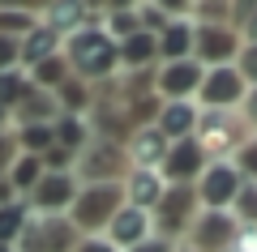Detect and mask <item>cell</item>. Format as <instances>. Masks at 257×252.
I'll return each instance as SVG.
<instances>
[{"mask_svg":"<svg viewBox=\"0 0 257 252\" xmlns=\"http://www.w3.org/2000/svg\"><path fill=\"white\" fill-rule=\"evenodd\" d=\"M90 120L86 116H60L56 120V145H64V150H73V154H82L86 145H90Z\"/></svg>","mask_w":257,"mask_h":252,"instance_id":"obj_28","label":"cell"},{"mask_svg":"<svg viewBox=\"0 0 257 252\" xmlns=\"http://www.w3.org/2000/svg\"><path fill=\"white\" fill-rule=\"evenodd\" d=\"M73 175H77V184H124V175H128L124 145L90 137V145H86V150L77 154V162H73Z\"/></svg>","mask_w":257,"mask_h":252,"instance_id":"obj_4","label":"cell"},{"mask_svg":"<svg viewBox=\"0 0 257 252\" xmlns=\"http://www.w3.org/2000/svg\"><path fill=\"white\" fill-rule=\"evenodd\" d=\"M236 214L231 209H223V214H214V209H202L197 214V222L189 226V235H184V243H189L193 252H223L231 243V235H236Z\"/></svg>","mask_w":257,"mask_h":252,"instance_id":"obj_13","label":"cell"},{"mask_svg":"<svg viewBox=\"0 0 257 252\" xmlns=\"http://www.w3.org/2000/svg\"><path fill=\"white\" fill-rule=\"evenodd\" d=\"M77 243H82V235H77V226L69 218L35 214L26 222V235H22L18 252H77Z\"/></svg>","mask_w":257,"mask_h":252,"instance_id":"obj_6","label":"cell"},{"mask_svg":"<svg viewBox=\"0 0 257 252\" xmlns=\"http://www.w3.org/2000/svg\"><path fill=\"white\" fill-rule=\"evenodd\" d=\"M223 252H257V226H236V235Z\"/></svg>","mask_w":257,"mask_h":252,"instance_id":"obj_37","label":"cell"},{"mask_svg":"<svg viewBox=\"0 0 257 252\" xmlns=\"http://www.w3.org/2000/svg\"><path fill=\"white\" fill-rule=\"evenodd\" d=\"M240 120L248 124V133H257V90L244 94V103H240Z\"/></svg>","mask_w":257,"mask_h":252,"instance_id":"obj_39","label":"cell"},{"mask_svg":"<svg viewBox=\"0 0 257 252\" xmlns=\"http://www.w3.org/2000/svg\"><path fill=\"white\" fill-rule=\"evenodd\" d=\"M56 120H60V103H56V94L39 90V86H26L18 111H13V128H22V124H56Z\"/></svg>","mask_w":257,"mask_h":252,"instance_id":"obj_19","label":"cell"},{"mask_svg":"<svg viewBox=\"0 0 257 252\" xmlns=\"http://www.w3.org/2000/svg\"><path fill=\"white\" fill-rule=\"evenodd\" d=\"M30 218H35V209H30L26 197L0 205V248H18L22 235H26V222H30Z\"/></svg>","mask_w":257,"mask_h":252,"instance_id":"obj_23","label":"cell"},{"mask_svg":"<svg viewBox=\"0 0 257 252\" xmlns=\"http://www.w3.org/2000/svg\"><path fill=\"white\" fill-rule=\"evenodd\" d=\"M231 214H236L240 226H257V184H244L236 197V205H231Z\"/></svg>","mask_w":257,"mask_h":252,"instance_id":"obj_34","label":"cell"},{"mask_svg":"<svg viewBox=\"0 0 257 252\" xmlns=\"http://www.w3.org/2000/svg\"><path fill=\"white\" fill-rule=\"evenodd\" d=\"M206 81V64L197 60H176V64H163L155 69V94L163 103H193L197 90Z\"/></svg>","mask_w":257,"mask_h":252,"instance_id":"obj_9","label":"cell"},{"mask_svg":"<svg viewBox=\"0 0 257 252\" xmlns=\"http://www.w3.org/2000/svg\"><path fill=\"white\" fill-rule=\"evenodd\" d=\"M193 137H197V145H202V154L210 162H231V154H236L253 133H248V124L240 120V111H202Z\"/></svg>","mask_w":257,"mask_h":252,"instance_id":"obj_3","label":"cell"},{"mask_svg":"<svg viewBox=\"0 0 257 252\" xmlns=\"http://www.w3.org/2000/svg\"><path fill=\"white\" fill-rule=\"evenodd\" d=\"M9 69H22L18 64V39H0V73Z\"/></svg>","mask_w":257,"mask_h":252,"instance_id":"obj_38","label":"cell"},{"mask_svg":"<svg viewBox=\"0 0 257 252\" xmlns=\"http://www.w3.org/2000/svg\"><path fill=\"white\" fill-rule=\"evenodd\" d=\"M103 239L116 243L120 252H133V248H142L146 239H155V218H150L146 209L120 205V209H116V218L107 222V231H103Z\"/></svg>","mask_w":257,"mask_h":252,"instance_id":"obj_14","label":"cell"},{"mask_svg":"<svg viewBox=\"0 0 257 252\" xmlns=\"http://www.w3.org/2000/svg\"><path fill=\"white\" fill-rule=\"evenodd\" d=\"M240 188H244V175L236 171V162H210L202 171V180H197V205L223 214V209L236 205Z\"/></svg>","mask_w":257,"mask_h":252,"instance_id":"obj_7","label":"cell"},{"mask_svg":"<svg viewBox=\"0 0 257 252\" xmlns=\"http://www.w3.org/2000/svg\"><path fill=\"white\" fill-rule=\"evenodd\" d=\"M43 175H47V171H43V158H35V154H18L5 180L13 184V192H18V197H30V192L39 188V180H43Z\"/></svg>","mask_w":257,"mask_h":252,"instance_id":"obj_24","label":"cell"},{"mask_svg":"<svg viewBox=\"0 0 257 252\" xmlns=\"http://www.w3.org/2000/svg\"><path fill=\"white\" fill-rule=\"evenodd\" d=\"M120 205H124V188L120 184H82L73 209H69V222L77 226L82 239H90V235L107 231V222L116 218Z\"/></svg>","mask_w":257,"mask_h":252,"instance_id":"obj_2","label":"cell"},{"mask_svg":"<svg viewBox=\"0 0 257 252\" xmlns=\"http://www.w3.org/2000/svg\"><path fill=\"white\" fill-rule=\"evenodd\" d=\"M26 73L22 69H9V73H0V111H18V103H22V94H26Z\"/></svg>","mask_w":257,"mask_h":252,"instance_id":"obj_31","label":"cell"},{"mask_svg":"<svg viewBox=\"0 0 257 252\" xmlns=\"http://www.w3.org/2000/svg\"><path fill=\"white\" fill-rule=\"evenodd\" d=\"M103 30H107L116 43H124L128 35H138V30H142L138 5H107V9H103Z\"/></svg>","mask_w":257,"mask_h":252,"instance_id":"obj_27","label":"cell"},{"mask_svg":"<svg viewBox=\"0 0 257 252\" xmlns=\"http://www.w3.org/2000/svg\"><path fill=\"white\" fill-rule=\"evenodd\" d=\"M197 214H202V205H197V184H176V188L163 192V201H159V209L150 218H155V231L163 239L180 243L189 235V226L197 222Z\"/></svg>","mask_w":257,"mask_h":252,"instance_id":"obj_5","label":"cell"},{"mask_svg":"<svg viewBox=\"0 0 257 252\" xmlns=\"http://www.w3.org/2000/svg\"><path fill=\"white\" fill-rule=\"evenodd\" d=\"M206 167H210V158L202 154L197 137H184V141H172V150H167V158H163V167H159V175H163L167 188H176V184H197Z\"/></svg>","mask_w":257,"mask_h":252,"instance_id":"obj_12","label":"cell"},{"mask_svg":"<svg viewBox=\"0 0 257 252\" xmlns=\"http://www.w3.org/2000/svg\"><path fill=\"white\" fill-rule=\"evenodd\" d=\"M77 192H82V184H77L73 171H60V175L47 171L43 180H39V188L30 192L26 201H30V209H35V214H43V218H69Z\"/></svg>","mask_w":257,"mask_h":252,"instance_id":"obj_11","label":"cell"},{"mask_svg":"<svg viewBox=\"0 0 257 252\" xmlns=\"http://www.w3.org/2000/svg\"><path fill=\"white\" fill-rule=\"evenodd\" d=\"M56 103H60V116H90V107H94V86L69 77L60 90H56Z\"/></svg>","mask_w":257,"mask_h":252,"instance_id":"obj_25","label":"cell"},{"mask_svg":"<svg viewBox=\"0 0 257 252\" xmlns=\"http://www.w3.org/2000/svg\"><path fill=\"white\" fill-rule=\"evenodd\" d=\"M77 252H120V248H116V243H107L103 235H90V239L77 243Z\"/></svg>","mask_w":257,"mask_h":252,"instance_id":"obj_41","label":"cell"},{"mask_svg":"<svg viewBox=\"0 0 257 252\" xmlns=\"http://www.w3.org/2000/svg\"><path fill=\"white\" fill-rule=\"evenodd\" d=\"M231 162H236V171L244 175V184H257V133L231 154Z\"/></svg>","mask_w":257,"mask_h":252,"instance_id":"obj_33","label":"cell"},{"mask_svg":"<svg viewBox=\"0 0 257 252\" xmlns=\"http://www.w3.org/2000/svg\"><path fill=\"white\" fill-rule=\"evenodd\" d=\"M9 128H13V116H9V111H0V133H9Z\"/></svg>","mask_w":257,"mask_h":252,"instance_id":"obj_42","label":"cell"},{"mask_svg":"<svg viewBox=\"0 0 257 252\" xmlns=\"http://www.w3.org/2000/svg\"><path fill=\"white\" fill-rule=\"evenodd\" d=\"M197 35H193V60L206 64V69H223V64H236L240 47H244V39H240V30L231 26H193Z\"/></svg>","mask_w":257,"mask_h":252,"instance_id":"obj_10","label":"cell"},{"mask_svg":"<svg viewBox=\"0 0 257 252\" xmlns=\"http://www.w3.org/2000/svg\"><path fill=\"white\" fill-rule=\"evenodd\" d=\"M13 137H18V150L22 154L43 158V154L56 145V124H22V128H13Z\"/></svg>","mask_w":257,"mask_h":252,"instance_id":"obj_29","label":"cell"},{"mask_svg":"<svg viewBox=\"0 0 257 252\" xmlns=\"http://www.w3.org/2000/svg\"><path fill=\"white\" fill-rule=\"evenodd\" d=\"M18 137H13V128L9 133H0V180H5V175H9V167H13V158H18Z\"/></svg>","mask_w":257,"mask_h":252,"instance_id":"obj_36","label":"cell"},{"mask_svg":"<svg viewBox=\"0 0 257 252\" xmlns=\"http://www.w3.org/2000/svg\"><path fill=\"white\" fill-rule=\"evenodd\" d=\"M39 26V9H18V5H0V39H26Z\"/></svg>","mask_w":257,"mask_h":252,"instance_id":"obj_30","label":"cell"},{"mask_svg":"<svg viewBox=\"0 0 257 252\" xmlns=\"http://www.w3.org/2000/svg\"><path fill=\"white\" fill-rule=\"evenodd\" d=\"M39 22H43L47 30H56L60 39H69V35H77L82 26L94 22V9L82 5V0H52V5L39 9Z\"/></svg>","mask_w":257,"mask_h":252,"instance_id":"obj_15","label":"cell"},{"mask_svg":"<svg viewBox=\"0 0 257 252\" xmlns=\"http://www.w3.org/2000/svg\"><path fill=\"white\" fill-rule=\"evenodd\" d=\"M197 120H202V107H197V103H163L155 128L167 141H184V137L197 133Z\"/></svg>","mask_w":257,"mask_h":252,"instance_id":"obj_20","label":"cell"},{"mask_svg":"<svg viewBox=\"0 0 257 252\" xmlns=\"http://www.w3.org/2000/svg\"><path fill=\"white\" fill-rule=\"evenodd\" d=\"M248 86L236 73V64H223V69H206V81L197 90V107L202 111H240Z\"/></svg>","mask_w":257,"mask_h":252,"instance_id":"obj_8","label":"cell"},{"mask_svg":"<svg viewBox=\"0 0 257 252\" xmlns=\"http://www.w3.org/2000/svg\"><path fill=\"white\" fill-rule=\"evenodd\" d=\"M167 150H172V141H167L155 124H150V128H138V133L128 137V145H124L128 167H138V171H159L163 158H167Z\"/></svg>","mask_w":257,"mask_h":252,"instance_id":"obj_16","label":"cell"},{"mask_svg":"<svg viewBox=\"0 0 257 252\" xmlns=\"http://www.w3.org/2000/svg\"><path fill=\"white\" fill-rule=\"evenodd\" d=\"M159 64V39L138 30L120 43V73H150Z\"/></svg>","mask_w":257,"mask_h":252,"instance_id":"obj_22","label":"cell"},{"mask_svg":"<svg viewBox=\"0 0 257 252\" xmlns=\"http://www.w3.org/2000/svg\"><path fill=\"white\" fill-rule=\"evenodd\" d=\"M133 252H180V243H176V239H163V235H155V239H146L142 248H133Z\"/></svg>","mask_w":257,"mask_h":252,"instance_id":"obj_40","label":"cell"},{"mask_svg":"<svg viewBox=\"0 0 257 252\" xmlns=\"http://www.w3.org/2000/svg\"><path fill=\"white\" fill-rule=\"evenodd\" d=\"M60 52H64V39L56 35V30H47L43 22H39L26 39H18V64H22V73H30L35 64L52 60V56H60Z\"/></svg>","mask_w":257,"mask_h":252,"instance_id":"obj_18","label":"cell"},{"mask_svg":"<svg viewBox=\"0 0 257 252\" xmlns=\"http://www.w3.org/2000/svg\"><path fill=\"white\" fill-rule=\"evenodd\" d=\"M231 30H240L244 43H257V0H240V5H231Z\"/></svg>","mask_w":257,"mask_h":252,"instance_id":"obj_32","label":"cell"},{"mask_svg":"<svg viewBox=\"0 0 257 252\" xmlns=\"http://www.w3.org/2000/svg\"><path fill=\"white\" fill-rule=\"evenodd\" d=\"M69 77H73V73H69V60H64V52H60V56H52V60H43V64H35V69L26 73L30 86H39V90H47V94H56Z\"/></svg>","mask_w":257,"mask_h":252,"instance_id":"obj_26","label":"cell"},{"mask_svg":"<svg viewBox=\"0 0 257 252\" xmlns=\"http://www.w3.org/2000/svg\"><path fill=\"white\" fill-rule=\"evenodd\" d=\"M236 73L244 77L248 90H257V43H244V47H240V56H236Z\"/></svg>","mask_w":257,"mask_h":252,"instance_id":"obj_35","label":"cell"},{"mask_svg":"<svg viewBox=\"0 0 257 252\" xmlns=\"http://www.w3.org/2000/svg\"><path fill=\"white\" fill-rule=\"evenodd\" d=\"M120 188H124V205L155 214L159 201H163V192H167V184H163V175H159V171H138V167H128V175H124Z\"/></svg>","mask_w":257,"mask_h":252,"instance_id":"obj_17","label":"cell"},{"mask_svg":"<svg viewBox=\"0 0 257 252\" xmlns=\"http://www.w3.org/2000/svg\"><path fill=\"white\" fill-rule=\"evenodd\" d=\"M64 60H69V73L94 90L120 77V43L103 30V9H94L90 26L64 39Z\"/></svg>","mask_w":257,"mask_h":252,"instance_id":"obj_1","label":"cell"},{"mask_svg":"<svg viewBox=\"0 0 257 252\" xmlns=\"http://www.w3.org/2000/svg\"><path fill=\"white\" fill-rule=\"evenodd\" d=\"M193 18H172L167 30L159 35V64H176V60H193Z\"/></svg>","mask_w":257,"mask_h":252,"instance_id":"obj_21","label":"cell"}]
</instances>
